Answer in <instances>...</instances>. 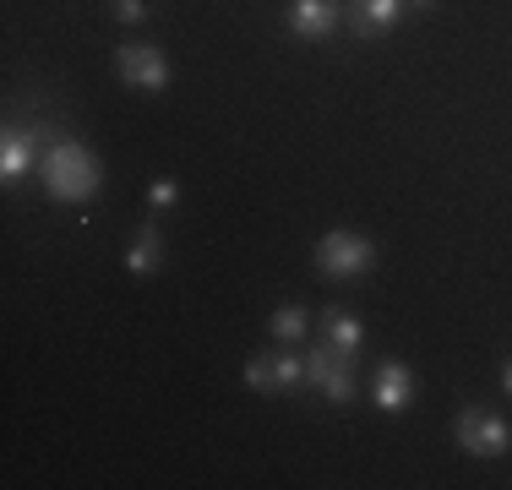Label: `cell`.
<instances>
[{"mask_svg": "<svg viewBox=\"0 0 512 490\" xmlns=\"http://www.w3.org/2000/svg\"><path fill=\"white\" fill-rule=\"evenodd\" d=\"M109 11H115V22H142L148 17V0H109Z\"/></svg>", "mask_w": 512, "mask_h": 490, "instance_id": "obj_15", "label": "cell"}, {"mask_svg": "<svg viewBox=\"0 0 512 490\" xmlns=\"http://www.w3.org/2000/svg\"><path fill=\"white\" fill-rule=\"evenodd\" d=\"M306 382L322 392V398H333V403L355 398V371H349V354H338L333 343H322V349L306 354Z\"/></svg>", "mask_w": 512, "mask_h": 490, "instance_id": "obj_5", "label": "cell"}, {"mask_svg": "<svg viewBox=\"0 0 512 490\" xmlns=\"http://www.w3.org/2000/svg\"><path fill=\"white\" fill-rule=\"evenodd\" d=\"M267 333H273L278 343H300L306 338V311H300V305H278L273 322H267Z\"/></svg>", "mask_w": 512, "mask_h": 490, "instance_id": "obj_13", "label": "cell"}, {"mask_svg": "<svg viewBox=\"0 0 512 490\" xmlns=\"http://www.w3.org/2000/svg\"><path fill=\"white\" fill-rule=\"evenodd\" d=\"M409 6H414V11H431V6H436V0H409Z\"/></svg>", "mask_w": 512, "mask_h": 490, "instance_id": "obj_17", "label": "cell"}, {"mask_svg": "<svg viewBox=\"0 0 512 490\" xmlns=\"http://www.w3.org/2000/svg\"><path fill=\"white\" fill-rule=\"evenodd\" d=\"M322 343H333L338 354H355L365 343V327L349 311H338V305H333V311H322Z\"/></svg>", "mask_w": 512, "mask_h": 490, "instance_id": "obj_12", "label": "cell"}, {"mask_svg": "<svg viewBox=\"0 0 512 490\" xmlns=\"http://www.w3.org/2000/svg\"><path fill=\"white\" fill-rule=\"evenodd\" d=\"M316 267H322V278H365L376 267V240L355 235V229H333L316 240Z\"/></svg>", "mask_w": 512, "mask_h": 490, "instance_id": "obj_2", "label": "cell"}, {"mask_svg": "<svg viewBox=\"0 0 512 490\" xmlns=\"http://www.w3.org/2000/svg\"><path fill=\"white\" fill-rule=\"evenodd\" d=\"M115 77L126 82V88H137V93H164L175 71H169L164 49H153V44H120L115 49Z\"/></svg>", "mask_w": 512, "mask_h": 490, "instance_id": "obj_4", "label": "cell"}, {"mask_svg": "<svg viewBox=\"0 0 512 490\" xmlns=\"http://www.w3.org/2000/svg\"><path fill=\"white\" fill-rule=\"evenodd\" d=\"M289 33L306 39V44L333 39L338 33V6L333 0H295V6H289Z\"/></svg>", "mask_w": 512, "mask_h": 490, "instance_id": "obj_10", "label": "cell"}, {"mask_svg": "<svg viewBox=\"0 0 512 490\" xmlns=\"http://www.w3.org/2000/svg\"><path fill=\"white\" fill-rule=\"evenodd\" d=\"M306 382V360H295V354H262V360L246 365V387L251 392H289Z\"/></svg>", "mask_w": 512, "mask_h": 490, "instance_id": "obj_7", "label": "cell"}, {"mask_svg": "<svg viewBox=\"0 0 512 490\" xmlns=\"http://www.w3.org/2000/svg\"><path fill=\"white\" fill-rule=\"evenodd\" d=\"M371 403L382 414H404L414 403V371L404 360H382V371H376V382H371Z\"/></svg>", "mask_w": 512, "mask_h": 490, "instance_id": "obj_8", "label": "cell"}, {"mask_svg": "<svg viewBox=\"0 0 512 490\" xmlns=\"http://www.w3.org/2000/svg\"><path fill=\"white\" fill-rule=\"evenodd\" d=\"M175 196H180V186H175V180H158V186L148 191L153 213H169V207H175Z\"/></svg>", "mask_w": 512, "mask_h": 490, "instance_id": "obj_14", "label": "cell"}, {"mask_svg": "<svg viewBox=\"0 0 512 490\" xmlns=\"http://www.w3.org/2000/svg\"><path fill=\"white\" fill-rule=\"evenodd\" d=\"M502 387H507V398H512V360L502 365Z\"/></svg>", "mask_w": 512, "mask_h": 490, "instance_id": "obj_16", "label": "cell"}, {"mask_svg": "<svg viewBox=\"0 0 512 490\" xmlns=\"http://www.w3.org/2000/svg\"><path fill=\"white\" fill-rule=\"evenodd\" d=\"M164 256H169L164 229H158V224H142V229H137V240H131V251H126V267H131L137 278H153L158 267H164Z\"/></svg>", "mask_w": 512, "mask_h": 490, "instance_id": "obj_11", "label": "cell"}, {"mask_svg": "<svg viewBox=\"0 0 512 490\" xmlns=\"http://www.w3.org/2000/svg\"><path fill=\"white\" fill-rule=\"evenodd\" d=\"M453 436L469 458H502V452H512V425L496 409H463L453 420Z\"/></svg>", "mask_w": 512, "mask_h": 490, "instance_id": "obj_3", "label": "cell"}, {"mask_svg": "<svg viewBox=\"0 0 512 490\" xmlns=\"http://www.w3.org/2000/svg\"><path fill=\"white\" fill-rule=\"evenodd\" d=\"M39 142H44V131H28V126H11L6 137H0V180H6V186H17V180L33 169Z\"/></svg>", "mask_w": 512, "mask_h": 490, "instance_id": "obj_9", "label": "cell"}, {"mask_svg": "<svg viewBox=\"0 0 512 490\" xmlns=\"http://www.w3.org/2000/svg\"><path fill=\"white\" fill-rule=\"evenodd\" d=\"M39 175H44V191H50L55 202H88V196L104 186V164L93 158V147H82V142L44 147Z\"/></svg>", "mask_w": 512, "mask_h": 490, "instance_id": "obj_1", "label": "cell"}, {"mask_svg": "<svg viewBox=\"0 0 512 490\" xmlns=\"http://www.w3.org/2000/svg\"><path fill=\"white\" fill-rule=\"evenodd\" d=\"M404 11H409V0H349L344 22H349V33H355V39L371 44V39H382V33H393Z\"/></svg>", "mask_w": 512, "mask_h": 490, "instance_id": "obj_6", "label": "cell"}]
</instances>
